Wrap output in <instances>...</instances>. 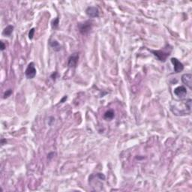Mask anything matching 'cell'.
<instances>
[{
	"label": "cell",
	"instance_id": "obj_12",
	"mask_svg": "<svg viewBox=\"0 0 192 192\" xmlns=\"http://www.w3.org/2000/svg\"><path fill=\"white\" fill-rule=\"evenodd\" d=\"M50 46L52 47L53 49L56 51H59L61 50V47H60V44H59L56 41H53L52 42H50Z\"/></svg>",
	"mask_w": 192,
	"mask_h": 192
},
{
	"label": "cell",
	"instance_id": "obj_3",
	"mask_svg": "<svg viewBox=\"0 0 192 192\" xmlns=\"http://www.w3.org/2000/svg\"><path fill=\"white\" fill-rule=\"evenodd\" d=\"M78 28L80 30V32L83 35L87 34L88 32H90L92 28V23L90 21H85L82 23L78 24Z\"/></svg>",
	"mask_w": 192,
	"mask_h": 192
},
{
	"label": "cell",
	"instance_id": "obj_9",
	"mask_svg": "<svg viewBox=\"0 0 192 192\" xmlns=\"http://www.w3.org/2000/svg\"><path fill=\"white\" fill-rule=\"evenodd\" d=\"M174 94L177 97L180 98H183L185 96L187 95V90L185 86H178L174 89Z\"/></svg>",
	"mask_w": 192,
	"mask_h": 192
},
{
	"label": "cell",
	"instance_id": "obj_6",
	"mask_svg": "<svg viewBox=\"0 0 192 192\" xmlns=\"http://www.w3.org/2000/svg\"><path fill=\"white\" fill-rule=\"evenodd\" d=\"M171 62L173 65L174 67V71L175 73H180L182 72L184 69V65L182 62H180L176 58H172L171 59Z\"/></svg>",
	"mask_w": 192,
	"mask_h": 192
},
{
	"label": "cell",
	"instance_id": "obj_11",
	"mask_svg": "<svg viewBox=\"0 0 192 192\" xmlns=\"http://www.w3.org/2000/svg\"><path fill=\"white\" fill-rule=\"evenodd\" d=\"M114 116H115V113H114V112L113 111V110H110L105 113L104 115V118L107 120H111L113 119Z\"/></svg>",
	"mask_w": 192,
	"mask_h": 192
},
{
	"label": "cell",
	"instance_id": "obj_16",
	"mask_svg": "<svg viewBox=\"0 0 192 192\" xmlns=\"http://www.w3.org/2000/svg\"><path fill=\"white\" fill-rule=\"evenodd\" d=\"M0 44H1V50L3 51L5 49V45L4 42L1 41V42H0Z\"/></svg>",
	"mask_w": 192,
	"mask_h": 192
},
{
	"label": "cell",
	"instance_id": "obj_17",
	"mask_svg": "<svg viewBox=\"0 0 192 192\" xmlns=\"http://www.w3.org/2000/svg\"><path fill=\"white\" fill-rule=\"evenodd\" d=\"M66 99H67V97H66V96H65V97H64V98L62 99V101H61V102H62V103H63V101H64L65 100H66Z\"/></svg>",
	"mask_w": 192,
	"mask_h": 192
},
{
	"label": "cell",
	"instance_id": "obj_13",
	"mask_svg": "<svg viewBox=\"0 0 192 192\" xmlns=\"http://www.w3.org/2000/svg\"><path fill=\"white\" fill-rule=\"evenodd\" d=\"M59 25V18H56V19H55L54 20H53L52 22V26H53V28H57L58 27Z\"/></svg>",
	"mask_w": 192,
	"mask_h": 192
},
{
	"label": "cell",
	"instance_id": "obj_4",
	"mask_svg": "<svg viewBox=\"0 0 192 192\" xmlns=\"http://www.w3.org/2000/svg\"><path fill=\"white\" fill-rule=\"evenodd\" d=\"M25 75L28 79H33L36 75V68L34 62H30L25 71Z\"/></svg>",
	"mask_w": 192,
	"mask_h": 192
},
{
	"label": "cell",
	"instance_id": "obj_5",
	"mask_svg": "<svg viewBox=\"0 0 192 192\" xmlns=\"http://www.w3.org/2000/svg\"><path fill=\"white\" fill-rule=\"evenodd\" d=\"M79 60V54L77 53H74L71 54L68 58V65L70 68H75L77 66V62H78Z\"/></svg>",
	"mask_w": 192,
	"mask_h": 192
},
{
	"label": "cell",
	"instance_id": "obj_2",
	"mask_svg": "<svg viewBox=\"0 0 192 192\" xmlns=\"http://www.w3.org/2000/svg\"><path fill=\"white\" fill-rule=\"evenodd\" d=\"M172 47L169 45V44H167L166 47H164L163 49L160 50H149V51L152 52L154 54V56H156L158 58V60L161 61V62H164L167 60V57L170 55L171 52H172Z\"/></svg>",
	"mask_w": 192,
	"mask_h": 192
},
{
	"label": "cell",
	"instance_id": "obj_15",
	"mask_svg": "<svg viewBox=\"0 0 192 192\" xmlns=\"http://www.w3.org/2000/svg\"><path fill=\"white\" fill-rule=\"evenodd\" d=\"M12 89H8V90H7L6 92H5V94H4V98H8L9 96H10L11 95H12Z\"/></svg>",
	"mask_w": 192,
	"mask_h": 192
},
{
	"label": "cell",
	"instance_id": "obj_10",
	"mask_svg": "<svg viewBox=\"0 0 192 192\" xmlns=\"http://www.w3.org/2000/svg\"><path fill=\"white\" fill-rule=\"evenodd\" d=\"M13 31H14V26L12 25H9L6 28L4 29L2 32V35L5 36H11Z\"/></svg>",
	"mask_w": 192,
	"mask_h": 192
},
{
	"label": "cell",
	"instance_id": "obj_1",
	"mask_svg": "<svg viewBox=\"0 0 192 192\" xmlns=\"http://www.w3.org/2000/svg\"><path fill=\"white\" fill-rule=\"evenodd\" d=\"M191 98L174 101L170 103V110L175 116H188L191 113Z\"/></svg>",
	"mask_w": 192,
	"mask_h": 192
},
{
	"label": "cell",
	"instance_id": "obj_7",
	"mask_svg": "<svg viewBox=\"0 0 192 192\" xmlns=\"http://www.w3.org/2000/svg\"><path fill=\"white\" fill-rule=\"evenodd\" d=\"M86 14L89 17H98L99 10L97 7H88L86 10Z\"/></svg>",
	"mask_w": 192,
	"mask_h": 192
},
{
	"label": "cell",
	"instance_id": "obj_14",
	"mask_svg": "<svg viewBox=\"0 0 192 192\" xmlns=\"http://www.w3.org/2000/svg\"><path fill=\"white\" fill-rule=\"evenodd\" d=\"M35 28H32L30 29V31H29V39L32 40L33 38V36H34V34H35Z\"/></svg>",
	"mask_w": 192,
	"mask_h": 192
},
{
	"label": "cell",
	"instance_id": "obj_8",
	"mask_svg": "<svg viewBox=\"0 0 192 192\" xmlns=\"http://www.w3.org/2000/svg\"><path fill=\"white\" fill-rule=\"evenodd\" d=\"M182 81L190 89H192V75L191 74H185L182 75Z\"/></svg>",
	"mask_w": 192,
	"mask_h": 192
}]
</instances>
